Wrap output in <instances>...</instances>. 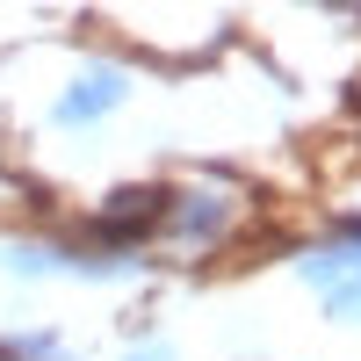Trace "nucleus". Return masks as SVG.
Segmentation results:
<instances>
[{
    "label": "nucleus",
    "mask_w": 361,
    "mask_h": 361,
    "mask_svg": "<svg viewBox=\"0 0 361 361\" xmlns=\"http://www.w3.org/2000/svg\"><path fill=\"white\" fill-rule=\"evenodd\" d=\"M123 87H130V80L116 73V66H87V73L66 87V123H87V116H102L116 94H123Z\"/></svg>",
    "instance_id": "obj_1"
},
{
    "label": "nucleus",
    "mask_w": 361,
    "mask_h": 361,
    "mask_svg": "<svg viewBox=\"0 0 361 361\" xmlns=\"http://www.w3.org/2000/svg\"><path fill=\"white\" fill-rule=\"evenodd\" d=\"M130 361H159V354H130Z\"/></svg>",
    "instance_id": "obj_2"
}]
</instances>
